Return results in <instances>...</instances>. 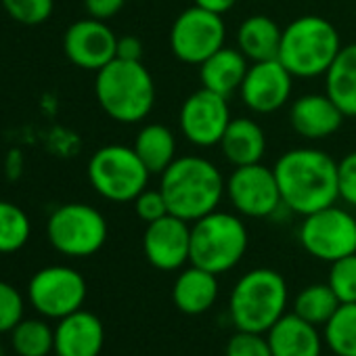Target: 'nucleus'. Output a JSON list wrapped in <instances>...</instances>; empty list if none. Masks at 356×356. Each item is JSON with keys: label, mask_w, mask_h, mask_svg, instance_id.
Masks as SVG:
<instances>
[{"label": "nucleus", "mask_w": 356, "mask_h": 356, "mask_svg": "<svg viewBox=\"0 0 356 356\" xmlns=\"http://www.w3.org/2000/svg\"><path fill=\"white\" fill-rule=\"evenodd\" d=\"M341 47V36L329 19L302 15L283 28L277 59L293 78L312 80L327 74Z\"/></svg>", "instance_id": "obj_4"}, {"label": "nucleus", "mask_w": 356, "mask_h": 356, "mask_svg": "<svg viewBox=\"0 0 356 356\" xmlns=\"http://www.w3.org/2000/svg\"><path fill=\"white\" fill-rule=\"evenodd\" d=\"M11 343L17 356H49L55 352V329L40 318H22L11 331Z\"/></svg>", "instance_id": "obj_27"}, {"label": "nucleus", "mask_w": 356, "mask_h": 356, "mask_svg": "<svg viewBox=\"0 0 356 356\" xmlns=\"http://www.w3.org/2000/svg\"><path fill=\"white\" fill-rule=\"evenodd\" d=\"M193 5L216 15H225L237 5V0H193Z\"/></svg>", "instance_id": "obj_38"}, {"label": "nucleus", "mask_w": 356, "mask_h": 356, "mask_svg": "<svg viewBox=\"0 0 356 356\" xmlns=\"http://www.w3.org/2000/svg\"><path fill=\"white\" fill-rule=\"evenodd\" d=\"M250 243L248 227L239 214L214 210L191 222V264L225 275L245 256Z\"/></svg>", "instance_id": "obj_6"}, {"label": "nucleus", "mask_w": 356, "mask_h": 356, "mask_svg": "<svg viewBox=\"0 0 356 356\" xmlns=\"http://www.w3.org/2000/svg\"><path fill=\"white\" fill-rule=\"evenodd\" d=\"M343 120L346 115L327 92L302 95L289 107V126L306 140H325L333 136L341 128Z\"/></svg>", "instance_id": "obj_17"}, {"label": "nucleus", "mask_w": 356, "mask_h": 356, "mask_svg": "<svg viewBox=\"0 0 356 356\" xmlns=\"http://www.w3.org/2000/svg\"><path fill=\"white\" fill-rule=\"evenodd\" d=\"M248 67L250 61L239 49L222 47L200 65V80L204 88L229 99L233 92H239Z\"/></svg>", "instance_id": "obj_22"}, {"label": "nucleus", "mask_w": 356, "mask_h": 356, "mask_svg": "<svg viewBox=\"0 0 356 356\" xmlns=\"http://www.w3.org/2000/svg\"><path fill=\"white\" fill-rule=\"evenodd\" d=\"M159 189L172 216L195 222L218 210L227 195V181L208 157L183 155L159 174Z\"/></svg>", "instance_id": "obj_2"}, {"label": "nucleus", "mask_w": 356, "mask_h": 356, "mask_svg": "<svg viewBox=\"0 0 356 356\" xmlns=\"http://www.w3.org/2000/svg\"><path fill=\"white\" fill-rule=\"evenodd\" d=\"M283 208L308 216L337 204V161L323 149L296 147L285 151L273 165Z\"/></svg>", "instance_id": "obj_1"}, {"label": "nucleus", "mask_w": 356, "mask_h": 356, "mask_svg": "<svg viewBox=\"0 0 356 356\" xmlns=\"http://www.w3.org/2000/svg\"><path fill=\"white\" fill-rule=\"evenodd\" d=\"M55 356H57V354H55Z\"/></svg>", "instance_id": "obj_40"}, {"label": "nucleus", "mask_w": 356, "mask_h": 356, "mask_svg": "<svg viewBox=\"0 0 356 356\" xmlns=\"http://www.w3.org/2000/svg\"><path fill=\"white\" fill-rule=\"evenodd\" d=\"M341 302L337 300L329 283H312L304 287L293 300V312L300 318L312 323L314 327H321V325L325 327L333 318Z\"/></svg>", "instance_id": "obj_26"}, {"label": "nucleus", "mask_w": 356, "mask_h": 356, "mask_svg": "<svg viewBox=\"0 0 356 356\" xmlns=\"http://www.w3.org/2000/svg\"><path fill=\"white\" fill-rule=\"evenodd\" d=\"M95 97L101 109L120 124L143 122L155 105V82L143 61L113 59L97 72Z\"/></svg>", "instance_id": "obj_3"}, {"label": "nucleus", "mask_w": 356, "mask_h": 356, "mask_svg": "<svg viewBox=\"0 0 356 356\" xmlns=\"http://www.w3.org/2000/svg\"><path fill=\"white\" fill-rule=\"evenodd\" d=\"M325 92L346 118H356V42L341 47L327 70Z\"/></svg>", "instance_id": "obj_24"}, {"label": "nucleus", "mask_w": 356, "mask_h": 356, "mask_svg": "<svg viewBox=\"0 0 356 356\" xmlns=\"http://www.w3.org/2000/svg\"><path fill=\"white\" fill-rule=\"evenodd\" d=\"M287 281L273 268H254L245 273L233 287L229 298V314L237 329L268 333V329L285 314Z\"/></svg>", "instance_id": "obj_5"}, {"label": "nucleus", "mask_w": 356, "mask_h": 356, "mask_svg": "<svg viewBox=\"0 0 356 356\" xmlns=\"http://www.w3.org/2000/svg\"><path fill=\"white\" fill-rule=\"evenodd\" d=\"M325 343L335 356H356V302L337 308L325 325Z\"/></svg>", "instance_id": "obj_28"}, {"label": "nucleus", "mask_w": 356, "mask_h": 356, "mask_svg": "<svg viewBox=\"0 0 356 356\" xmlns=\"http://www.w3.org/2000/svg\"><path fill=\"white\" fill-rule=\"evenodd\" d=\"M143 252L147 262L161 273L185 268L191 262V222L168 214L147 225Z\"/></svg>", "instance_id": "obj_15"}, {"label": "nucleus", "mask_w": 356, "mask_h": 356, "mask_svg": "<svg viewBox=\"0 0 356 356\" xmlns=\"http://www.w3.org/2000/svg\"><path fill=\"white\" fill-rule=\"evenodd\" d=\"M124 3L126 0H84V9H86L88 17L107 22L122 11Z\"/></svg>", "instance_id": "obj_36"}, {"label": "nucleus", "mask_w": 356, "mask_h": 356, "mask_svg": "<svg viewBox=\"0 0 356 356\" xmlns=\"http://www.w3.org/2000/svg\"><path fill=\"white\" fill-rule=\"evenodd\" d=\"M227 197L233 210L245 218H270L283 208L275 170L262 161L231 172L227 178Z\"/></svg>", "instance_id": "obj_11"}, {"label": "nucleus", "mask_w": 356, "mask_h": 356, "mask_svg": "<svg viewBox=\"0 0 356 356\" xmlns=\"http://www.w3.org/2000/svg\"><path fill=\"white\" fill-rule=\"evenodd\" d=\"M24 296L7 281H0V333H9L24 318Z\"/></svg>", "instance_id": "obj_32"}, {"label": "nucleus", "mask_w": 356, "mask_h": 356, "mask_svg": "<svg viewBox=\"0 0 356 356\" xmlns=\"http://www.w3.org/2000/svg\"><path fill=\"white\" fill-rule=\"evenodd\" d=\"M9 13L22 26H40L51 19L55 0H0Z\"/></svg>", "instance_id": "obj_31"}, {"label": "nucleus", "mask_w": 356, "mask_h": 356, "mask_svg": "<svg viewBox=\"0 0 356 356\" xmlns=\"http://www.w3.org/2000/svg\"><path fill=\"white\" fill-rule=\"evenodd\" d=\"M227 356H273V352L264 333L237 329L227 343Z\"/></svg>", "instance_id": "obj_33"}, {"label": "nucleus", "mask_w": 356, "mask_h": 356, "mask_svg": "<svg viewBox=\"0 0 356 356\" xmlns=\"http://www.w3.org/2000/svg\"><path fill=\"white\" fill-rule=\"evenodd\" d=\"M132 147L151 174H161L178 157L174 132L168 126L157 124V122L145 124L138 130Z\"/></svg>", "instance_id": "obj_25"}, {"label": "nucleus", "mask_w": 356, "mask_h": 356, "mask_svg": "<svg viewBox=\"0 0 356 356\" xmlns=\"http://www.w3.org/2000/svg\"><path fill=\"white\" fill-rule=\"evenodd\" d=\"M168 40L178 61L200 67L208 57L227 47V24L222 15L193 5L172 22Z\"/></svg>", "instance_id": "obj_9"}, {"label": "nucleus", "mask_w": 356, "mask_h": 356, "mask_svg": "<svg viewBox=\"0 0 356 356\" xmlns=\"http://www.w3.org/2000/svg\"><path fill=\"white\" fill-rule=\"evenodd\" d=\"M28 214L11 202L0 200V254H15L30 241Z\"/></svg>", "instance_id": "obj_29"}, {"label": "nucleus", "mask_w": 356, "mask_h": 356, "mask_svg": "<svg viewBox=\"0 0 356 356\" xmlns=\"http://www.w3.org/2000/svg\"><path fill=\"white\" fill-rule=\"evenodd\" d=\"M337 189L339 200L350 208H356V151L346 153L337 161Z\"/></svg>", "instance_id": "obj_35"}, {"label": "nucleus", "mask_w": 356, "mask_h": 356, "mask_svg": "<svg viewBox=\"0 0 356 356\" xmlns=\"http://www.w3.org/2000/svg\"><path fill=\"white\" fill-rule=\"evenodd\" d=\"M172 300L183 314L197 316L208 312L218 300V275L195 264L183 268L174 281Z\"/></svg>", "instance_id": "obj_20"}, {"label": "nucleus", "mask_w": 356, "mask_h": 356, "mask_svg": "<svg viewBox=\"0 0 356 356\" xmlns=\"http://www.w3.org/2000/svg\"><path fill=\"white\" fill-rule=\"evenodd\" d=\"M51 245L67 258L95 256L107 241L109 227L105 216L82 202L59 206L47 222Z\"/></svg>", "instance_id": "obj_8"}, {"label": "nucleus", "mask_w": 356, "mask_h": 356, "mask_svg": "<svg viewBox=\"0 0 356 356\" xmlns=\"http://www.w3.org/2000/svg\"><path fill=\"white\" fill-rule=\"evenodd\" d=\"M115 55H118V59H124V61H140L143 59V42L132 34H126L122 38L118 36Z\"/></svg>", "instance_id": "obj_37"}, {"label": "nucleus", "mask_w": 356, "mask_h": 356, "mask_svg": "<svg viewBox=\"0 0 356 356\" xmlns=\"http://www.w3.org/2000/svg\"><path fill=\"white\" fill-rule=\"evenodd\" d=\"M118 36L101 19L88 17L72 24L63 36L65 57L80 70L99 72L111 63L118 55Z\"/></svg>", "instance_id": "obj_16"}, {"label": "nucleus", "mask_w": 356, "mask_h": 356, "mask_svg": "<svg viewBox=\"0 0 356 356\" xmlns=\"http://www.w3.org/2000/svg\"><path fill=\"white\" fill-rule=\"evenodd\" d=\"M0 356H3V348H0Z\"/></svg>", "instance_id": "obj_39"}, {"label": "nucleus", "mask_w": 356, "mask_h": 356, "mask_svg": "<svg viewBox=\"0 0 356 356\" xmlns=\"http://www.w3.org/2000/svg\"><path fill=\"white\" fill-rule=\"evenodd\" d=\"M300 243L312 258L335 262L356 254V218L337 204L304 216L300 225Z\"/></svg>", "instance_id": "obj_10"}, {"label": "nucleus", "mask_w": 356, "mask_h": 356, "mask_svg": "<svg viewBox=\"0 0 356 356\" xmlns=\"http://www.w3.org/2000/svg\"><path fill=\"white\" fill-rule=\"evenodd\" d=\"M327 283L341 304H354L356 302V254H350L346 258L331 262Z\"/></svg>", "instance_id": "obj_30"}, {"label": "nucleus", "mask_w": 356, "mask_h": 356, "mask_svg": "<svg viewBox=\"0 0 356 356\" xmlns=\"http://www.w3.org/2000/svg\"><path fill=\"white\" fill-rule=\"evenodd\" d=\"M273 356H321L323 339L318 327L285 312L266 333Z\"/></svg>", "instance_id": "obj_19"}, {"label": "nucleus", "mask_w": 356, "mask_h": 356, "mask_svg": "<svg viewBox=\"0 0 356 356\" xmlns=\"http://www.w3.org/2000/svg\"><path fill=\"white\" fill-rule=\"evenodd\" d=\"M218 147L233 168L260 163L266 153V134L256 120L233 118Z\"/></svg>", "instance_id": "obj_21"}, {"label": "nucleus", "mask_w": 356, "mask_h": 356, "mask_svg": "<svg viewBox=\"0 0 356 356\" xmlns=\"http://www.w3.org/2000/svg\"><path fill=\"white\" fill-rule=\"evenodd\" d=\"M86 281L72 266L40 268L28 285V300L36 312L47 318H63L82 308L86 300Z\"/></svg>", "instance_id": "obj_12"}, {"label": "nucleus", "mask_w": 356, "mask_h": 356, "mask_svg": "<svg viewBox=\"0 0 356 356\" xmlns=\"http://www.w3.org/2000/svg\"><path fill=\"white\" fill-rule=\"evenodd\" d=\"M283 30L279 24L262 13L245 17L237 28V49L250 63L270 61L279 57Z\"/></svg>", "instance_id": "obj_23"}, {"label": "nucleus", "mask_w": 356, "mask_h": 356, "mask_svg": "<svg viewBox=\"0 0 356 356\" xmlns=\"http://www.w3.org/2000/svg\"><path fill=\"white\" fill-rule=\"evenodd\" d=\"M132 204H134L136 216L145 225H151V222H155V220H159V218H163V216L170 214L168 202H165V197H163V193H161L159 187L157 189H149L147 187L143 193H138V197Z\"/></svg>", "instance_id": "obj_34"}, {"label": "nucleus", "mask_w": 356, "mask_h": 356, "mask_svg": "<svg viewBox=\"0 0 356 356\" xmlns=\"http://www.w3.org/2000/svg\"><path fill=\"white\" fill-rule=\"evenodd\" d=\"M291 90L293 76L279 59H270L250 63L243 84L239 88V97L250 111L258 115H268L289 103Z\"/></svg>", "instance_id": "obj_14"}, {"label": "nucleus", "mask_w": 356, "mask_h": 356, "mask_svg": "<svg viewBox=\"0 0 356 356\" xmlns=\"http://www.w3.org/2000/svg\"><path fill=\"white\" fill-rule=\"evenodd\" d=\"M90 187L107 202L128 204L149 185L151 172L136 155L134 147L105 145L97 149L88 161Z\"/></svg>", "instance_id": "obj_7"}, {"label": "nucleus", "mask_w": 356, "mask_h": 356, "mask_svg": "<svg viewBox=\"0 0 356 356\" xmlns=\"http://www.w3.org/2000/svg\"><path fill=\"white\" fill-rule=\"evenodd\" d=\"M105 343V327L101 318L84 308L59 318L55 327L57 356H99Z\"/></svg>", "instance_id": "obj_18"}, {"label": "nucleus", "mask_w": 356, "mask_h": 356, "mask_svg": "<svg viewBox=\"0 0 356 356\" xmlns=\"http://www.w3.org/2000/svg\"><path fill=\"white\" fill-rule=\"evenodd\" d=\"M231 120L233 115L227 97L204 86L191 92L178 111V126L183 136L200 149L218 147Z\"/></svg>", "instance_id": "obj_13"}]
</instances>
